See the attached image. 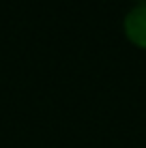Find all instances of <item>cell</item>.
<instances>
[{"label":"cell","mask_w":146,"mask_h":148,"mask_svg":"<svg viewBox=\"0 0 146 148\" xmlns=\"http://www.w3.org/2000/svg\"><path fill=\"white\" fill-rule=\"evenodd\" d=\"M125 34L133 45L146 49V2H140L125 15Z\"/></svg>","instance_id":"1"}]
</instances>
